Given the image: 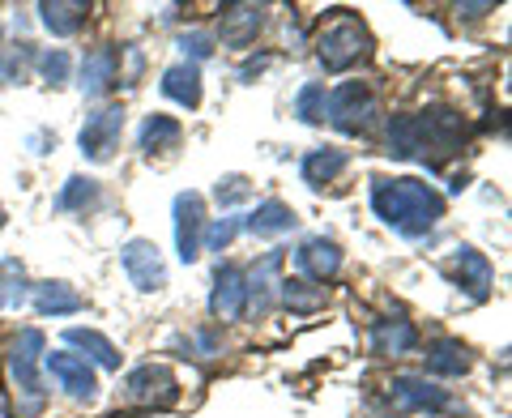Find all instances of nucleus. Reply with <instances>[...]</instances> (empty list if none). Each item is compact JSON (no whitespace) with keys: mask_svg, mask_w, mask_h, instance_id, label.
Here are the masks:
<instances>
[{"mask_svg":"<svg viewBox=\"0 0 512 418\" xmlns=\"http://www.w3.org/2000/svg\"><path fill=\"white\" fill-rule=\"evenodd\" d=\"M466 146V120L448 107H427L419 116H397L389 124V154L419 158V163H444Z\"/></svg>","mask_w":512,"mask_h":418,"instance_id":"1","label":"nucleus"},{"mask_svg":"<svg viewBox=\"0 0 512 418\" xmlns=\"http://www.w3.org/2000/svg\"><path fill=\"white\" fill-rule=\"evenodd\" d=\"M372 209L384 227H393L397 235L419 239L444 218V197L436 188H427L423 180H376L372 184Z\"/></svg>","mask_w":512,"mask_h":418,"instance_id":"2","label":"nucleus"},{"mask_svg":"<svg viewBox=\"0 0 512 418\" xmlns=\"http://www.w3.org/2000/svg\"><path fill=\"white\" fill-rule=\"evenodd\" d=\"M367 52H372V35H367V26L346 9L333 13V18L320 26V35H316V56H320V64H325L329 73L350 69V64H359Z\"/></svg>","mask_w":512,"mask_h":418,"instance_id":"3","label":"nucleus"},{"mask_svg":"<svg viewBox=\"0 0 512 418\" xmlns=\"http://www.w3.org/2000/svg\"><path fill=\"white\" fill-rule=\"evenodd\" d=\"M43 333L39 329H22L18 342L9 346V380H13V393H18V410L35 418L47 406V389H43V376H39V359H43Z\"/></svg>","mask_w":512,"mask_h":418,"instance_id":"4","label":"nucleus"},{"mask_svg":"<svg viewBox=\"0 0 512 418\" xmlns=\"http://www.w3.org/2000/svg\"><path fill=\"white\" fill-rule=\"evenodd\" d=\"M180 397V380L167 363H141L124 380V401L137 410H167Z\"/></svg>","mask_w":512,"mask_h":418,"instance_id":"5","label":"nucleus"},{"mask_svg":"<svg viewBox=\"0 0 512 418\" xmlns=\"http://www.w3.org/2000/svg\"><path fill=\"white\" fill-rule=\"evenodd\" d=\"M372 116H376V94L363 82H346L325 94V120L333 128H342V133H363Z\"/></svg>","mask_w":512,"mask_h":418,"instance_id":"6","label":"nucleus"},{"mask_svg":"<svg viewBox=\"0 0 512 418\" xmlns=\"http://www.w3.org/2000/svg\"><path fill=\"white\" fill-rule=\"evenodd\" d=\"M120 133H124V107H99L94 116H86L82 133H77V146L90 163H107L120 146Z\"/></svg>","mask_w":512,"mask_h":418,"instance_id":"7","label":"nucleus"},{"mask_svg":"<svg viewBox=\"0 0 512 418\" xmlns=\"http://www.w3.org/2000/svg\"><path fill=\"white\" fill-rule=\"evenodd\" d=\"M120 261H124V273H128V282L137 286V291H163L167 286V265H163V256H158V248L150 244V239H133V244H124L120 252Z\"/></svg>","mask_w":512,"mask_h":418,"instance_id":"8","label":"nucleus"},{"mask_svg":"<svg viewBox=\"0 0 512 418\" xmlns=\"http://www.w3.org/2000/svg\"><path fill=\"white\" fill-rule=\"evenodd\" d=\"M444 269H448V278L466 291L470 303H483L491 295V261L478 248H457L453 261H448Z\"/></svg>","mask_w":512,"mask_h":418,"instance_id":"9","label":"nucleus"},{"mask_svg":"<svg viewBox=\"0 0 512 418\" xmlns=\"http://www.w3.org/2000/svg\"><path fill=\"white\" fill-rule=\"evenodd\" d=\"M201 227H205V205L197 192H180L175 197V248H180V261L192 265L201 256Z\"/></svg>","mask_w":512,"mask_h":418,"instance_id":"10","label":"nucleus"},{"mask_svg":"<svg viewBox=\"0 0 512 418\" xmlns=\"http://www.w3.org/2000/svg\"><path fill=\"white\" fill-rule=\"evenodd\" d=\"M47 372H52V380L73 401H90L94 389H99V380H94V367L82 355H69V350H56V355H47Z\"/></svg>","mask_w":512,"mask_h":418,"instance_id":"11","label":"nucleus"},{"mask_svg":"<svg viewBox=\"0 0 512 418\" xmlns=\"http://www.w3.org/2000/svg\"><path fill=\"white\" fill-rule=\"evenodd\" d=\"M210 312L218 320H239L248 312V286H244V269L235 265H218L214 273V295H210Z\"/></svg>","mask_w":512,"mask_h":418,"instance_id":"12","label":"nucleus"},{"mask_svg":"<svg viewBox=\"0 0 512 418\" xmlns=\"http://www.w3.org/2000/svg\"><path fill=\"white\" fill-rule=\"evenodd\" d=\"M295 265H299V273H303L308 282H325V278H333V273L342 269V252H338V244H333V239L316 235V239H303V244H299Z\"/></svg>","mask_w":512,"mask_h":418,"instance_id":"13","label":"nucleus"},{"mask_svg":"<svg viewBox=\"0 0 512 418\" xmlns=\"http://www.w3.org/2000/svg\"><path fill=\"white\" fill-rule=\"evenodd\" d=\"M116 73H120V47H94V52H86L82 60V90L90 94V99H99V94H107L111 86H116Z\"/></svg>","mask_w":512,"mask_h":418,"instance_id":"14","label":"nucleus"},{"mask_svg":"<svg viewBox=\"0 0 512 418\" xmlns=\"http://www.w3.org/2000/svg\"><path fill=\"white\" fill-rule=\"evenodd\" d=\"M261 26H265V5H231L227 13H222L218 35L227 47H248Z\"/></svg>","mask_w":512,"mask_h":418,"instance_id":"15","label":"nucleus"},{"mask_svg":"<svg viewBox=\"0 0 512 418\" xmlns=\"http://www.w3.org/2000/svg\"><path fill=\"white\" fill-rule=\"evenodd\" d=\"M295 209L291 205H282V201H261L252 209V214L244 218V231L252 235H261V239H274V235H286V231H295Z\"/></svg>","mask_w":512,"mask_h":418,"instance_id":"16","label":"nucleus"},{"mask_svg":"<svg viewBox=\"0 0 512 418\" xmlns=\"http://www.w3.org/2000/svg\"><path fill=\"white\" fill-rule=\"evenodd\" d=\"M389 389H393V397L402 401L406 410H431V414L448 410V397L436 389V384H427V380H419V376H397Z\"/></svg>","mask_w":512,"mask_h":418,"instance_id":"17","label":"nucleus"},{"mask_svg":"<svg viewBox=\"0 0 512 418\" xmlns=\"http://www.w3.org/2000/svg\"><path fill=\"white\" fill-rule=\"evenodd\" d=\"M39 13H43V26L52 30V35L69 39L86 26L90 5H82V0H47V5H39Z\"/></svg>","mask_w":512,"mask_h":418,"instance_id":"18","label":"nucleus"},{"mask_svg":"<svg viewBox=\"0 0 512 418\" xmlns=\"http://www.w3.org/2000/svg\"><path fill=\"white\" fill-rule=\"evenodd\" d=\"M163 94L167 99H175L180 107H201V69L192 60H184V64H175V69H167L163 73Z\"/></svg>","mask_w":512,"mask_h":418,"instance_id":"19","label":"nucleus"},{"mask_svg":"<svg viewBox=\"0 0 512 418\" xmlns=\"http://www.w3.org/2000/svg\"><path fill=\"white\" fill-rule=\"evenodd\" d=\"M427 372L431 376H466L470 372V350L457 337H440L427 346Z\"/></svg>","mask_w":512,"mask_h":418,"instance_id":"20","label":"nucleus"},{"mask_svg":"<svg viewBox=\"0 0 512 418\" xmlns=\"http://www.w3.org/2000/svg\"><path fill=\"white\" fill-rule=\"evenodd\" d=\"M86 299L73 291L69 282H39L35 291V312L39 316H69V312H82Z\"/></svg>","mask_w":512,"mask_h":418,"instance_id":"21","label":"nucleus"},{"mask_svg":"<svg viewBox=\"0 0 512 418\" xmlns=\"http://www.w3.org/2000/svg\"><path fill=\"white\" fill-rule=\"evenodd\" d=\"M419 342V333H414L410 320H376L372 329V350L376 355H406Z\"/></svg>","mask_w":512,"mask_h":418,"instance_id":"22","label":"nucleus"},{"mask_svg":"<svg viewBox=\"0 0 512 418\" xmlns=\"http://www.w3.org/2000/svg\"><path fill=\"white\" fill-rule=\"evenodd\" d=\"M346 163H350L346 150H333V146L312 150L308 158H303V180H308L312 188H325V184H333L346 171Z\"/></svg>","mask_w":512,"mask_h":418,"instance_id":"23","label":"nucleus"},{"mask_svg":"<svg viewBox=\"0 0 512 418\" xmlns=\"http://www.w3.org/2000/svg\"><path fill=\"white\" fill-rule=\"evenodd\" d=\"M278 265H282V256H278V252H269L265 261L244 278V286H248V303H252L256 312H265L269 303H274V286H278V282H274V273H278Z\"/></svg>","mask_w":512,"mask_h":418,"instance_id":"24","label":"nucleus"},{"mask_svg":"<svg viewBox=\"0 0 512 418\" xmlns=\"http://www.w3.org/2000/svg\"><path fill=\"white\" fill-rule=\"evenodd\" d=\"M184 137L180 120L171 116H146V124H141V150L146 154H163V150H175Z\"/></svg>","mask_w":512,"mask_h":418,"instance_id":"25","label":"nucleus"},{"mask_svg":"<svg viewBox=\"0 0 512 418\" xmlns=\"http://www.w3.org/2000/svg\"><path fill=\"white\" fill-rule=\"evenodd\" d=\"M278 286H282V303H286L291 312H299V316L325 308V286H316V282H308V278H282Z\"/></svg>","mask_w":512,"mask_h":418,"instance_id":"26","label":"nucleus"},{"mask_svg":"<svg viewBox=\"0 0 512 418\" xmlns=\"http://www.w3.org/2000/svg\"><path fill=\"white\" fill-rule=\"evenodd\" d=\"M64 342L77 346V350H86V355L99 363V367H107V372H116V367H120V350L111 346L103 333H94V329H69V333H64Z\"/></svg>","mask_w":512,"mask_h":418,"instance_id":"27","label":"nucleus"},{"mask_svg":"<svg viewBox=\"0 0 512 418\" xmlns=\"http://www.w3.org/2000/svg\"><path fill=\"white\" fill-rule=\"evenodd\" d=\"M26 303V269L18 261H0V312H18Z\"/></svg>","mask_w":512,"mask_h":418,"instance_id":"28","label":"nucleus"},{"mask_svg":"<svg viewBox=\"0 0 512 418\" xmlns=\"http://www.w3.org/2000/svg\"><path fill=\"white\" fill-rule=\"evenodd\" d=\"M94 201H99V184L86 180V175H73V180L60 188L56 209H60V214H69V209H86V205H94Z\"/></svg>","mask_w":512,"mask_h":418,"instance_id":"29","label":"nucleus"},{"mask_svg":"<svg viewBox=\"0 0 512 418\" xmlns=\"http://www.w3.org/2000/svg\"><path fill=\"white\" fill-rule=\"evenodd\" d=\"M295 111H299V120H308V124H320L325 120V86H303L299 90V99H295Z\"/></svg>","mask_w":512,"mask_h":418,"instance_id":"30","label":"nucleus"},{"mask_svg":"<svg viewBox=\"0 0 512 418\" xmlns=\"http://www.w3.org/2000/svg\"><path fill=\"white\" fill-rule=\"evenodd\" d=\"M26 60H30L26 47H22V52H0V86L22 82V77H26Z\"/></svg>","mask_w":512,"mask_h":418,"instance_id":"31","label":"nucleus"},{"mask_svg":"<svg viewBox=\"0 0 512 418\" xmlns=\"http://www.w3.org/2000/svg\"><path fill=\"white\" fill-rule=\"evenodd\" d=\"M235 231H239V222L235 218H218L210 231H205V248L210 252H227L231 248V239H235Z\"/></svg>","mask_w":512,"mask_h":418,"instance_id":"32","label":"nucleus"},{"mask_svg":"<svg viewBox=\"0 0 512 418\" xmlns=\"http://www.w3.org/2000/svg\"><path fill=\"white\" fill-rule=\"evenodd\" d=\"M39 69H43V77L52 86H64V82H69V52H60V47H56V52H47L39 60Z\"/></svg>","mask_w":512,"mask_h":418,"instance_id":"33","label":"nucleus"},{"mask_svg":"<svg viewBox=\"0 0 512 418\" xmlns=\"http://www.w3.org/2000/svg\"><path fill=\"white\" fill-rule=\"evenodd\" d=\"M218 205H235V201H244L248 197V180H244V175H227V180H218Z\"/></svg>","mask_w":512,"mask_h":418,"instance_id":"34","label":"nucleus"},{"mask_svg":"<svg viewBox=\"0 0 512 418\" xmlns=\"http://www.w3.org/2000/svg\"><path fill=\"white\" fill-rule=\"evenodd\" d=\"M180 47H184V56H192V64H197V60H205L214 52V39L205 35V30H192V35L180 39Z\"/></svg>","mask_w":512,"mask_h":418,"instance_id":"35","label":"nucleus"},{"mask_svg":"<svg viewBox=\"0 0 512 418\" xmlns=\"http://www.w3.org/2000/svg\"><path fill=\"white\" fill-rule=\"evenodd\" d=\"M0 227H5V205H0Z\"/></svg>","mask_w":512,"mask_h":418,"instance_id":"36","label":"nucleus"}]
</instances>
